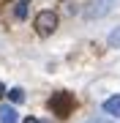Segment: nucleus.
<instances>
[{
    "label": "nucleus",
    "mask_w": 120,
    "mask_h": 123,
    "mask_svg": "<svg viewBox=\"0 0 120 123\" xmlns=\"http://www.w3.org/2000/svg\"><path fill=\"white\" fill-rule=\"evenodd\" d=\"M109 47H120V25L109 33Z\"/></svg>",
    "instance_id": "obj_7"
},
{
    "label": "nucleus",
    "mask_w": 120,
    "mask_h": 123,
    "mask_svg": "<svg viewBox=\"0 0 120 123\" xmlns=\"http://www.w3.org/2000/svg\"><path fill=\"white\" fill-rule=\"evenodd\" d=\"M117 0H87V6H85V19H101L107 17V14L115 8Z\"/></svg>",
    "instance_id": "obj_2"
},
{
    "label": "nucleus",
    "mask_w": 120,
    "mask_h": 123,
    "mask_svg": "<svg viewBox=\"0 0 120 123\" xmlns=\"http://www.w3.org/2000/svg\"><path fill=\"white\" fill-rule=\"evenodd\" d=\"M85 123H112V120H107V118H93V120H85Z\"/></svg>",
    "instance_id": "obj_9"
},
{
    "label": "nucleus",
    "mask_w": 120,
    "mask_h": 123,
    "mask_svg": "<svg viewBox=\"0 0 120 123\" xmlns=\"http://www.w3.org/2000/svg\"><path fill=\"white\" fill-rule=\"evenodd\" d=\"M104 112L115 115V118H120V96H109L107 101H104Z\"/></svg>",
    "instance_id": "obj_5"
},
{
    "label": "nucleus",
    "mask_w": 120,
    "mask_h": 123,
    "mask_svg": "<svg viewBox=\"0 0 120 123\" xmlns=\"http://www.w3.org/2000/svg\"><path fill=\"white\" fill-rule=\"evenodd\" d=\"M0 123H19V115H17V110L14 107H0Z\"/></svg>",
    "instance_id": "obj_4"
},
{
    "label": "nucleus",
    "mask_w": 120,
    "mask_h": 123,
    "mask_svg": "<svg viewBox=\"0 0 120 123\" xmlns=\"http://www.w3.org/2000/svg\"><path fill=\"white\" fill-rule=\"evenodd\" d=\"M14 14H17L19 19H22L25 14H27V3H25V0H19V3H17V11H14Z\"/></svg>",
    "instance_id": "obj_8"
},
{
    "label": "nucleus",
    "mask_w": 120,
    "mask_h": 123,
    "mask_svg": "<svg viewBox=\"0 0 120 123\" xmlns=\"http://www.w3.org/2000/svg\"><path fill=\"white\" fill-rule=\"evenodd\" d=\"M22 123H38V120H36V118H27V120H22Z\"/></svg>",
    "instance_id": "obj_11"
},
{
    "label": "nucleus",
    "mask_w": 120,
    "mask_h": 123,
    "mask_svg": "<svg viewBox=\"0 0 120 123\" xmlns=\"http://www.w3.org/2000/svg\"><path fill=\"white\" fill-rule=\"evenodd\" d=\"M8 98L14 101V104H19V101H25V93H22V88H11V90H8Z\"/></svg>",
    "instance_id": "obj_6"
},
{
    "label": "nucleus",
    "mask_w": 120,
    "mask_h": 123,
    "mask_svg": "<svg viewBox=\"0 0 120 123\" xmlns=\"http://www.w3.org/2000/svg\"><path fill=\"white\" fill-rule=\"evenodd\" d=\"M3 96H6V85L0 82V98H3Z\"/></svg>",
    "instance_id": "obj_10"
},
{
    "label": "nucleus",
    "mask_w": 120,
    "mask_h": 123,
    "mask_svg": "<svg viewBox=\"0 0 120 123\" xmlns=\"http://www.w3.org/2000/svg\"><path fill=\"white\" fill-rule=\"evenodd\" d=\"M49 110L57 112L60 118H66V115L74 110V96H71L68 90H57L52 98H49Z\"/></svg>",
    "instance_id": "obj_1"
},
{
    "label": "nucleus",
    "mask_w": 120,
    "mask_h": 123,
    "mask_svg": "<svg viewBox=\"0 0 120 123\" xmlns=\"http://www.w3.org/2000/svg\"><path fill=\"white\" fill-rule=\"evenodd\" d=\"M33 25H36V33L38 36H49L55 27H57V17H55V11H38Z\"/></svg>",
    "instance_id": "obj_3"
}]
</instances>
